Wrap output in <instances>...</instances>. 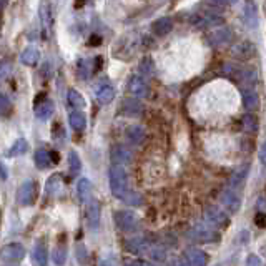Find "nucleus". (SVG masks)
Masks as SVG:
<instances>
[{
  "instance_id": "obj_1",
  "label": "nucleus",
  "mask_w": 266,
  "mask_h": 266,
  "mask_svg": "<svg viewBox=\"0 0 266 266\" xmlns=\"http://www.w3.org/2000/svg\"><path fill=\"white\" fill-rule=\"evenodd\" d=\"M108 180H110V188L115 198L121 200L128 191V175H126L123 165L113 163L108 170Z\"/></svg>"
},
{
  "instance_id": "obj_2",
  "label": "nucleus",
  "mask_w": 266,
  "mask_h": 266,
  "mask_svg": "<svg viewBox=\"0 0 266 266\" xmlns=\"http://www.w3.org/2000/svg\"><path fill=\"white\" fill-rule=\"evenodd\" d=\"M25 248L20 243H8L0 250V260L3 263H19L25 258Z\"/></svg>"
},
{
  "instance_id": "obj_3",
  "label": "nucleus",
  "mask_w": 266,
  "mask_h": 266,
  "mask_svg": "<svg viewBox=\"0 0 266 266\" xmlns=\"http://www.w3.org/2000/svg\"><path fill=\"white\" fill-rule=\"evenodd\" d=\"M255 55H256V47L255 43L250 40L238 42L231 47V57L239 60V62H248V60H251Z\"/></svg>"
},
{
  "instance_id": "obj_4",
  "label": "nucleus",
  "mask_w": 266,
  "mask_h": 266,
  "mask_svg": "<svg viewBox=\"0 0 266 266\" xmlns=\"http://www.w3.org/2000/svg\"><path fill=\"white\" fill-rule=\"evenodd\" d=\"M188 236L195 241H202V243H218L221 239L220 233L215 230L210 228H205V226H196V228H191L188 231Z\"/></svg>"
},
{
  "instance_id": "obj_5",
  "label": "nucleus",
  "mask_w": 266,
  "mask_h": 266,
  "mask_svg": "<svg viewBox=\"0 0 266 266\" xmlns=\"http://www.w3.org/2000/svg\"><path fill=\"white\" fill-rule=\"evenodd\" d=\"M17 202L22 207H29L35 202V183L33 181H24L17 190Z\"/></svg>"
},
{
  "instance_id": "obj_6",
  "label": "nucleus",
  "mask_w": 266,
  "mask_h": 266,
  "mask_svg": "<svg viewBox=\"0 0 266 266\" xmlns=\"http://www.w3.org/2000/svg\"><path fill=\"white\" fill-rule=\"evenodd\" d=\"M220 202L225 207V210L231 213V215L238 213L239 207H241V198H239V195L233 188H226L220 196Z\"/></svg>"
},
{
  "instance_id": "obj_7",
  "label": "nucleus",
  "mask_w": 266,
  "mask_h": 266,
  "mask_svg": "<svg viewBox=\"0 0 266 266\" xmlns=\"http://www.w3.org/2000/svg\"><path fill=\"white\" fill-rule=\"evenodd\" d=\"M115 225L121 231H133L137 226V216H135V213L126 210L115 211Z\"/></svg>"
},
{
  "instance_id": "obj_8",
  "label": "nucleus",
  "mask_w": 266,
  "mask_h": 266,
  "mask_svg": "<svg viewBox=\"0 0 266 266\" xmlns=\"http://www.w3.org/2000/svg\"><path fill=\"white\" fill-rule=\"evenodd\" d=\"M191 24L198 29H213V27H218V25H223V19L221 17H216L213 14H198V15H193L191 17Z\"/></svg>"
},
{
  "instance_id": "obj_9",
  "label": "nucleus",
  "mask_w": 266,
  "mask_h": 266,
  "mask_svg": "<svg viewBox=\"0 0 266 266\" xmlns=\"http://www.w3.org/2000/svg\"><path fill=\"white\" fill-rule=\"evenodd\" d=\"M231 37H233V33H231L230 29H226V27L218 29V27H215L207 35V40H208L210 45L218 47V45H225V43H228L231 40Z\"/></svg>"
},
{
  "instance_id": "obj_10",
  "label": "nucleus",
  "mask_w": 266,
  "mask_h": 266,
  "mask_svg": "<svg viewBox=\"0 0 266 266\" xmlns=\"http://www.w3.org/2000/svg\"><path fill=\"white\" fill-rule=\"evenodd\" d=\"M207 220L208 223H211L213 226H216V228H223V226H228L230 225V218L226 215L225 211H221L218 207H210L207 210Z\"/></svg>"
},
{
  "instance_id": "obj_11",
  "label": "nucleus",
  "mask_w": 266,
  "mask_h": 266,
  "mask_svg": "<svg viewBox=\"0 0 266 266\" xmlns=\"http://www.w3.org/2000/svg\"><path fill=\"white\" fill-rule=\"evenodd\" d=\"M128 91L137 98H145V97H148V93H150V89H148L147 82L143 80L142 77L133 75L128 80Z\"/></svg>"
},
{
  "instance_id": "obj_12",
  "label": "nucleus",
  "mask_w": 266,
  "mask_h": 266,
  "mask_svg": "<svg viewBox=\"0 0 266 266\" xmlns=\"http://www.w3.org/2000/svg\"><path fill=\"white\" fill-rule=\"evenodd\" d=\"M87 203V225H89V228L91 230H97L98 228V223H100V205L97 200H89Z\"/></svg>"
},
{
  "instance_id": "obj_13",
  "label": "nucleus",
  "mask_w": 266,
  "mask_h": 266,
  "mask_svg": "<svg viewBox=\"0 0 266 266\" xmlns=\"http://www.w3.org/2000/svg\"><path fill=\"white\" fill-rule=\"evenodd\" d=\"M110 158L113 163L117 165H130L133 160V153L128 150L126 147H121V145H117L112 148V153H110Z\"/></svg>"
},
{
  "instance_id": "obj_14",
  "label": "nucleus",
  "mask_w": 266,
  "mask_h": 266,
  "mask_svg": "<svg viewBox=\"0 0 266 266\" xmlns=\"http://www.w3.org/2000/svg\"><path fill=\"white\" fill-rule=\"evenodd\" d=\"M185 260L188 265H195V266H202V265H207L208 263V258L207 255H205V251H202L200 248H186L185 250Z\"/></svg>"
},
{
  "instance_id": "obj_15",
  "label": "nucleus",
  "mask_w": 266,
  "mask_h": 266,
  "mask_svg": "<svg viewBox=\"0 0 266 266\" xmlns=\"http://www.w3.org/2000/svg\"><path fill=\"white\" fill-rule=\"evenodd\" d=\"M125 135H126V140H128L135 147L142 145V143L145 142V138H147L145 130H143L140 125H130L128 128L125 130Z\"/></svg>"
},
{
  "instance_id": "obj_16",
  "label": "nucleus",
  "mask_w": 266,
  "mask_h": 266,
  "mask_svg": "<svg viewBox=\"0 0 266 266\" xmlns=\"http://www.w3.org/2000/svg\"><path fill=\"white\" fill-rule=\"evenodd\" d=\"M95 95H97V100L102 105H108V103L113 102V98H115V90H113L112 85L108 84H102L97 87V91H95Z\"/></svg>"
},
{
  "instance_id": "obj_17",
  "label": "nucleus",
  "mask_w": 266,
  "mask_h": 266,
  "mask_svg": "<svg viewBox=\"0 0 266 266\" xmlns=\"http://www.w3.org/2000/svg\"><path fill=\"white\" fill-rule=\"evenodd\" d=\"M148 246H150V241H145L143 238H132V239H126L125 248L133 255H145Z\"/></svg>"
},
{
  "instance_id": "obj_18",
  "label": "nucleus",
  "mask_w": 266,
  "mask_h": 266,
  "mask_svg": "<svg viewBox=\"0 0 266 266\" xmlns=\"http://www.w3.org/2000/svg\"><path fill=\"white\" fill-rule=\"evenodd\" d=\"M120 108H121L120 112L128 117H138L142 113V103L135 98H125L123 102H121Z\"/></svg>"
},
{
  "instance_id": "obj_19",
  "label": "nucleus",
  "mask_w": 266,
  "mask_h": 266,
  "mask_svg": "<svg viewBox=\"0 0 266 266\" xmlns=\"http://www.w3.org/2000/svg\"><path fill=\"white\" fill-rule=\"evenodd\" d=\"M52 113H54V102H50V100H47V98H43L42 103L37 102V105H35V117H37L38 120H42V121L49 120L50 117H52Z\"/></svg>"
},
{
  "instance_id": "obj_20",
  "label": "nucleus",
  "mask_w": 266,
  "mask_h": 266,
  "mask_svg": "<svg viewBox=\"0 0 266 266\" xmlns=\"http://www.w3.org/2000/svg\"><path fill=\"white\" fill-rule=\"evenodd\" d=\"M151 29H153V32L156 33V35L163 37V35H167V33L172 32V29H173V20L170 19V17H161V19H158V20H155V22H153Z\"/></svg>"
},
{
  "instance_id": "obj_21",
  "label": "nucleus",
  "mask_w": 266,
  "mask_h": 266,
  "mask_svg": "<svg viewBox=\"0 0 266 266\" xmlns=\"http://www.w3.org/2000/svg\"><path fill=\"white\" fill-rule=\"evenodd\" d=\"M38 60H40V52L35 47H27V49H24L20 55V62L24 65H29V67H33V65L38 63Z\"/></svg>"
},
{
  "instance_id": "obj_22",
  "label": "nucleus",
  "mask_w": 266,
  "mask_h": 266,
  "mask_svg": "<svg viewBox=\"0 0 266 266\" xmlns=\"http://www.w3.org/2000/svg\"><path fill=\"white\" fill-rule=\"evenodd\" d=\"M91 191H93V186H91V181L89 178H82L77 185V195H78V200L80 202H89L91 198Z\"/></svg>"
},
{
  "instance_id": "obj_23",
  "label": "nucleus",
  "mask_w": 266,
  "mask_h": 266,
  "mask_svg": "<svg viewBox=\"0 0 266 266\" xmlns=\"http://www.w3.org/2000/svg\"><path fill=\"white\" fill-rule=\"evenodd\" d=\"M29 148H30V145L25 138H17V140L12 143L10 150L7 151V156H10V158H14V156H22L27 153Z\"/></svg>"
},
{
  "instance_id": "obj_24",
  "label": "nucleus",
  "mask_w": 266,
  "mask_h": 266,
  "mask_svg": "<svg viewBox=\"0 0 266 266\" xmlns=\"http://www.w3.org/2000/svg\"><path fill=\"white\" fill-rule=\"evenodd\" d=\"M68 123L73 130H77V132H84L85 126H87V117L84 112L77 110V112H72L70 117H68Z\"/></svg>"
},
{
  "instance_id": "obj_25",
  "label": "nucleus",
  "mask_w": 266,
  "mask_h": 266,
  "mask_svg": "<svg viewBox=\"0 0 266 266\" xmlns=\"http://www.w3.org/2000/svg\"><path fill=\"white\" fill-rule=\"evenodd\" d=\"M248 173H250V163H245L243 167H239L230 178V186H231V188H238V186H241V183L245 181Z\"/></svg>"
},
{
  "instance_id": "obj_26",
  "label": "nucleus",
  "mask_w": 266,
  "mask_h": 266,
  "mask_svg": "<svg viewBox=\"0 0 266 266\" xmlns=\"http://www.w3.org/2000/svg\"><path fill=\"white\" fill-rule=\"evenodd\" d=\"M40 25L45 32H49L52 27V8L49 5V2L40 3Z\"/></svg>"
},
{
  "instance_id": "obj_27",
  "label": "nucleus",
  "mask_w": 266,
  "mask_h": 266,
  "mask_svg": "<svg viewBox=\"0 0 266 266\" xmlns=\"http://www.w3.org/2000/svg\"><path fill=\"white\" fill-rule=\"evenodd\" d=\"M67 103L72 108H77V110H80V108H85L87 107L85 98L82 97V95L78 93L75 89H70V90L67 91Z\"/></svg>"
},
{
  "instance_id": "obj_28",
  "label": "nucleus",
  "mask_w": 266,
  "mask_h": 266,
  "mask_svg": "<svg viewBox=\"0 0 266 266\" xmlns=\"http://www.w3.org/2000/svg\"><path fill=\"white\" fill-rule=\"evenodd\" d=\"M33 160H35V165L38 170H47L52 165V158H50V151L49 150H40L35 151V156H33Z\"/></svg>"
},
{
  "instance_id": "obj_29",
  "label": "nucleus",
  "mask_w": 266,
  "mask_h": 266,
  "mask_svg": "<svg viewBox=\"0 0 266 266\" xmlns=\"http://www.w3.org/2000/svg\"><path fill=\"white\" fill-rule=\"evenodd\" d=\"M258 103H260V100H258L256 91H253V90L243 91V105H245L248 110H255V108L258 107Z\"/></svg>"
},
{
  "instance_id": "obj_30",
  "label": "nucleus",
  "mask_w": 266,
  "mask_h": 266,
  "mask_svg": "<svg viewBox=\"0 0 266 266\" xmlns=\"http://www.w3.org/2000/svg\"><path fill=\"white\" fill-rule=\"evenodd\" d=\"M145 255H148L151 260H155V261H163L165 258H167V253H165L163 248H161L160 245H153V243H150V246H148Z\"/></svg>"
},
{
  "instance_id": "obj_31",
  "label": "nucleus",
  "mask_w": 266,
  "mask_h": 266,
  "mask_svg": "<svg viewBox=\"0 0 266 266\" xmlns=\"http://www.w3.org/2000/svg\"><path fill=\"white\" fill-rule=\"evenodd\" d=\"M68 168H70L72 175H78L82 172V161L77 151H70L68 153Z\"/></svg>"
},
{
  "instance_id": "obj_32",
  "label": "nucleus",
  "mask_w": 266,
  "mask_h": 266,
  "mask_svg": "<svg viewBox=\"0 0 266 266\" xmlns=\"http://www.w3.org/2000/svg\"><path fill=\"white\" fill-rule=\"evenodd\" d=\"M33 261H35L37 265H47V248L45 245H42L40 241L33 248Z\"/></svg>"
},
{
  "instance_id": "obj_33",
  "label": "nucleus",
  "mask_w": 266,
  "mask_h": 266,
  "mask_svg": "<svg viewBox=\"0 0 266 266\" xmlns=\"http://www.w3.org/2000/svg\"><path fill=\"white\" fill-rule=\"evenodd\" d=\"M245 22L250 27L256 24V5L251 2V0H248L245 3Z\"/></svg>"
},
{
  "instance_id": "obj_34",
  "label": "nucleus",
  "mask_w": 266,
  "mask_h": 266,
  "mask_svg": "<svg viewBox=\"0 0 266 266\" xmlns=\"http://www.w3.org/2000/svg\"><path fill=\"white\" fill-rule=\"evenodd\" d=\"M121 202L132 205V207H140L142 202H143V198H142L140 193H137V191L128 190V191H126V195L123 196V198H121Z\"/></svg>"
},
{
  "instance_id": "obj_35",
  "label": "nucleus",
  "mask_w": 266,
  "mask_h": 266,
  "mask_svg": "<svg viewBox=\"0 0 266 266\" xmlns=\"http://www.w3.org/2000/svg\"><path fill=\"white\" fill-rule=\"evenodd\" d=\"M243 121V126H245V130H248V132H256L258 130V120H256V117L255 115H245L241 118Z\"/></svg>"
},
{
  "instance_id": "obj_36",
  "label": "nucleus",
  "mask_w": 266,
  "mask_h": 266,
  "mask_svg": "<svg viewBox=\"0 0 266 266\" xmlns=\"http://www.w3.org/2000/svg\"><path fill=\"white\" fill-rule=\"evenodd\" d=\"M239 75H241V80L245 82V84H250V85L256 84V80H258V73H256L255 68H245Z\"/></svg>"
},
{
  "instance_id": "obj_37",
  "label": "nucleus",
  "mask_w": 266,
  "mask_h": 266,
  "mask_svg": "<svg viewBox=\"0 0 266 266\" xmlns=\"http://www.w3.org/2000/svg\"><path fill=\"white\" fill-rule=\"evenodd\" d=\"M12 112V102L7 95L0 93V117H5Z\"/></svg>"
},
{
  "instance_id": "obj_38",
  "label": "nucleus",
  "mask_w": 266,
  "mask_h": 266,
  "mask_svg": "<svg viewBox=\"0 0 266 266\" xmlns=\"http://www.w3.org/2000/svg\"><path fill=\"white\" fill-rule=\"evenodd\" d=\"M89 60H85V59H82V60H78V73H80L84 78H89L90 77V73L93 72V68H90L89 67Z\"/></svg>"
},
{
  "instance_id": "obj_39",
  "label": "nucleus",
  "mask_w": 266,
  "mask_h": 266,
  "mask_svg": "<svg viewBox=\"0 0 266 266\" xmlns=\"http://www.w3.org/2000/svg\"><path fill=\"white\" fill-rule=\"evenodd\" d=\"M59 186H60V175H55V177H52L49 181H47V193H55L57 190H59Z\"/></svg>"
},
{
  "instance_id": "obj_40",
  "label": "nucleus",
  "mask_w": 266,
  "mask_h": 266,
  "mask_svg": "<svg viewBox=\"0 0 266 266\" xmlns=\"http://www.w3.org/2000/svg\"><path fill=\"white\" fill-rule=\"evenodd\" d=\"M140 72L143 75H151V73H153V63H151L150 59H145L140 63Z\"/></svg>"
},
{
  "instance_id": "obj_41",
  "label": "nucleus",
  "mask_w": 266,
  "mask_h": 266,
  "mask_svg": "<svg viewBox=\"0 0 266 266\" xmlns=\"http://www.w3.org/2000/svg\"><path fill=\"white\" fill-rule=\"evenodd\" d=\"M54 263L55 265H63L65 263V248H57V250H55Z\"/></svg>"
},
{
  "instance_id": "obj_42",
  "label": "nucleus",
  "mask_w": 266,
  "mask_h": 266,
  "mask_svg": "<svg viewBox=\"0 0 266 266\" xmlns=\"http://www.w3.org/2000/svg\"><path fill=\"white\" fill-rule=\"evenodd\" d=\"M255 223L258 228H265V211H260L255 218Z\"/></svg>"
},
{
  "instance_id": "obj_43",
  "label": "nucleus",
  "mask_w": 266,
  "mask_h": 266,
  "mask_svg": "<svg viewBox=\"0 0 266 266\" xmlns=\"http://www.w3.org/2000/svg\"><path fill=\"white\" fill-rule=\"evenodd\" d=\"M246 265H263V261H261L258 256L250 255V256H248V260H246Z\"/></svg>"
},
{
  "instance_id": "obj_44",
  "label": "nucleus",
  "mask_w": 266,
  "mask_h": 266,
  "mask_svg": "<svg viewBox=\"0 0 266 266\" xmlns=\"http://www.w3.org/2000/svg\"><path fill=\"white\" fill-rule=\"evenodd\" d=\"M0 180H7V168L2 161H0Z\"/></svg>"
},
{
  "instance_id": "obj_45",
  "label": "nucleus",
  "mask_w": 266,
  "mask_h": 266,
  "mask_svg": "<svg viewBox=\"0 0 266 266\" xmlns=\"http://www.w3.org/2000/svg\"><path fill=\"white\" fill-rule=\"evenodd\" d=\"M102 43V37H98V35H93L90 38V45L93 47V45H100Z\"/></svg>"
},
{
  "instance_id": "obj_46",
  "label": "nucleus",
  "mask_w": 266,
  "mask_h": 266,
  "mask_svg": "<svg viewBox=\"0 0 266 266\" xmlns=\"http://www.w3.org/2000/svg\"><path fill=\"white\" fill-rule=\"evenodd\" d=\"M50 158H52V165H57L59 163V160H60V155L59 153H55V151H50Z\"/></svg>"
},
{
  "instance_id": "obj_47",
  "label": "nucleus",
  "mask_w": 266,
  "mask_h": 266,
  "mask_svg": "<svg viewBox=\"0 0 266 266\" xmlns=\"http://www.w3.org/2000/svg\"><path fill=\"white\" fill-rule=\"evenodd\" d=\"M256 207H258L260 211L265 210V196H260V200H258V203H256Z\"/></svg>"
},
{
  "instance_id": "obj_48",
  "label": "nucleus",
  "mask_w": 266,
  "mask_h": 266,
  "mask_svg": "<svg viewBox=\"0 0 266 266\" xmlns=\"http://www.w3.org/2000/svg\"><path fill=\"white\" fill-rule=\"evenodd\" d=\"M260 161L265 163V147H261V150H260Z\"/></svg>"
},
{
  "instance_id": "obj_49",
  "label": "nucleus",
  "mask_w": 266,
  "mask_h": 266,
  "mask_svg": "<svg viewBox=\"0 0 266 266\" xmlns=\"http://www.w3.org/2000/svg\"><path fill=\"white\" fill-rule=\"evenodd\" d=\"M132 265H148V261H140V260H133Z\"/></svg>"
},
{
  "instance_id": "obj_50",
  "label": "nucleus",
  "mask_w": 266,
  "mask_h": 266,
  "mask_svg": "<svg viewBox=\"0 0 266 266\" xmlns=\"http://www.w3.org/2000/svg\"><path fill=\"white\" fill-rule=\"evenodd\" d=\"M211 3H226V0H208Z\"/></svg>"
},
{
  "instance_id": "obj_51",
  "label": "nucleus",
  "mask_w": 266,
  "mask_h": 266,
  "mask_svg": "<svg viewBox=\"0 0 266 266\" xmlns=\"http://www.w3.org/2000/svg\"><path fill=\"white\" fill-rule=\"evenodd\" d=\"M5 3H7V0H0V10H2V8L5 7Z\"/></svg>"
}]
</instances>
